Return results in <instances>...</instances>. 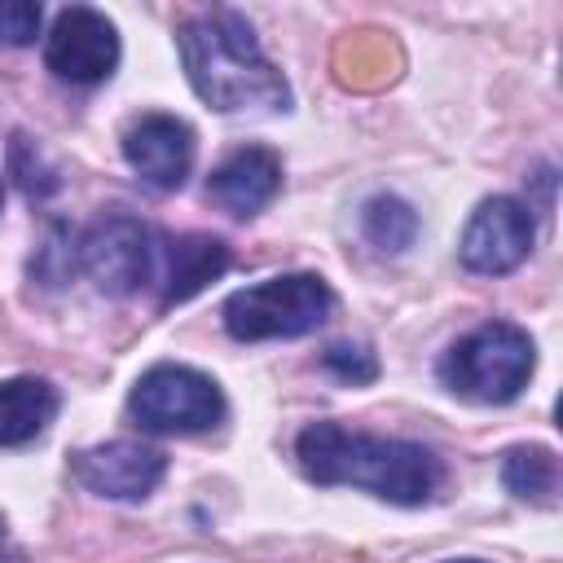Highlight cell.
Masks as SVG:
<instances>
[{"instance_id":"obj_1","label":"cell","mask_w":563,"mask_h":563,"mask_svg":"<svg viewBox=\"0 0 563 563\" xmlns=\"http://www.w3.org/2000/svg\"><path fill=\"white\" fill-rule=\"evenodd\" d=\"M295 457L317 484H352L396 506H422L444 484V462L413 440L347 431L343 422H312L295 440Z\"/></svg>"},{"instance_id":"obj_3","label":"cell","mask_w":563,"mask_h":563,"mask_svg":"<svg viewBox=\"0 0 563 563\" xmlns=\"http://www.w3.org/2000/svg\"><path fill=\"white\" fill-rule=\"evenodd\" d=\"M537 369V347L515 321H484L440 356V383L479 405L515 400Z\"/></svg>"},{"instance_id":"obj_2","label":"cell","mask_w":563,"mask_h":563,"mask_svg":"<svg viewBox=\"0 0 563 563\" xmlns=\"http://www.w3.org/2000/svg\"><path fill=\"white\" fill-rule=\"evenodd\" d=\"M176 44H180V62H185L194 92L211 110L238 114V110H286L290 106V88L282 70L264 57L251 22L238 9H211V13L189 18Z\"/></svg>"},{"instance_id":"obj_5","label":"cell","mask_w":563,"mask_h":563,"mask_svg":"<svg viewBox=\"0 0 563 563\" xmlns=\"http://www.w3.org/2000/svg\"><path fill=\"white\" fill-rule=\"evenodd\" d=\"M128 413L158 435H198L224 422V396L211 374L163 361L136 378L128 396Z\"/></svg>"},{"instance_id":"obj_8","label":"cell","mask_w":563,"mask_h":563,"mask_svg":"<svg viewBox=\"0 0 563 563\" xmlns=\"http://www.w3.org/2000/svg\"><path fill=\"white\" fill-rule=\"evenodd\" d=\"M532 216L519 198H484L466 229H462V242H457V255L471 273H484V277H497V273H515L528 251H532Z\"/></svg>"},{"instance_id":"obj_17","label":"cell","mask_w":563,"mask_h":563,"mask_svg":"<svg viewBox=\"0 0 563 563\" xmlns=\"http://www.w3.org/2000/svg\"><path fill=\"white\" fill-rule=\"evenodd\" d=\"M75 268H79V260H75V233L66 224H53L48 238H44V246H40V260L31 264V273L44 286H62Z\"/></svg>"},{"instance_id":"obj_6","label":"cell","mask_w":563,"mask_h":563,"mask_svg":"<svg viewBox=\"0 0 563 563\" xmlns=\"http://www.w3.org/2000/svg\"><path fill=\"white\" fill-rule=\"evenodd\" d=\"M75 260L79 268L97 282L106 295H132L154 282L158 268V238L128 211H110L92 220L75 238Z\"/></svg>"},{"instance_id":"obj_16","label":"cell","mask_w":563,"mask_h":563,"mask_svg":"<svg viewBox=\"0 0 563 563\" xmlns=\"http://www.w3.org/2000/svg\"><path fill=\"white\" fill-rule=\"evenodd\" d=\"M9 172H13V180L22 185L26 198H48V194L62 185L57 172L44 163L40 145L26 141V136H13V145H9Z\"/></svg>"},{"instance_id":"obj_13","label":"cell","mask_w":563,"mask_h":563,"mask_svg":"<svg viewBox=\"0 0 563 563\" xmlns=\"http://www.w3.org/2000/svg\"><path fill=\"white\" fill-rule=\"evenodd\" d=\"M57 387L48 378H4L0 383V449L35 440L57 418Z\"/></svg>"},{"instance_id":"obj_4","label":"cell","mask_w":563,"mask_h":563,"mask_svg":"<svg viewBox=\"0 0 563 563\" xmlns=\"http://www.w3.org/2000/svg\"><path fill=\"white\" fill-rule=\"evenodd\" d=\"M330 308L334 295L317 273H282L233 290L220 317L238 343H260V339H299L317 330L330 317Z\"/></svg>"},{"instance_id":"obj_9","label":"cell","mask_w":563,"mask_h":563,"mask_svg":"<svg viewBox=\"0 0 563 563\" xmlns=\"http://www.w3.org/2000/svg\"><path fill=\"white\" fill-rule=\"evenodd\" d=\"M70 471L97 497L141 501L167 475V457L141 440H110V444H92V449L70 453Z\"/></svg>"},{"instance_id":"obj_11","label":"cell","mask_w":563,"mask_h":563,"mask_svg":"<svg viewBox=\"0 0 563 563\" xmlns=\"http://www.w3.org/2000/svg\"><path fill=\"white\" fill-rule=\"evenodd\" d=\"M277 194H282V158L268 145H242L207 176V198L229 216H260Z\"/></svg>"},{"instance_id":"obj_14","label":"cell","mask_w":563,"mask_h":563,"mask_svg":"<svg viewBox=\"0 0 563 563\" xmlns=\"http://www.w3.org/2000/svg\"><path fill=\"white\" fill-rule=\"evenodd\" d=\"M501 484L532 506H554L559 493V457L541 444H515L501 457Z\"/></svg>"},{"instance_id":"obj_15","label":"cell","mask_w":563,"mask_h":563,"mask_svg":"<svg viewBox=\"0 0 563 563\" xmlns=\"http://www.w3.org/2000/svg\"><path fill=\"white\" fill-rule=\"evenodd\" d=\"M361 233H365L378 251L400 255V251H409L413 238H418V211H413L405 198H396V194H374V198L361 202Z\"/></svg>"},{"instance_id":"obj_20","label":"cell","mask_w":563,"mask_h":563,"mask_svg":"<svg viewBox=\"0 0 563 563\" xmlns=\"http://www.w3.org/2000/svg\"><path fill=\"white\" fill-rule=\"evenodd\" d=\"M0 563H9V532H4V519H0Z\"/></svg>"},{"instance_id":"obj_10","label":"cell","mask_w":563,"mask_h":563,"mask_svg":"<svg viewBox=\"0 0 563 563\" xmlns=\"http://www.w3.org/2000/svg\"><path fill=\"white\" fill-rule=\"evenodd\" d=\"M123 158L154 189H180L194 167V132L176 114H141L123 132Z\"/></svg>"},{"instance_id":"obj_18","label":"cell","mask_w":563,"mask_h":563,"mask_svg":"<svg viewBox=\"0 0 563 563\" xmlns=\"http://www.w3.org/2000/svg\"><path fill=\"white\" fill-rule=\"evenodd\" d=\"M321 365H325L334 378L352 383V387L378 378V356H374L365 343H330L325 356H321Z\"/></svg>"},{"instance_id":"obj_19","label":"cell","mask_w":563,"mask_h":563,"mask_svg":"<svg viewBox=\"0 0 563 563\" xmlns=\"http://www.w3.org/2000/svg\"><path fill=\"white\" fill-rule=\"evenodd\" d=\"M44 9L35 0H0V48H22L35 40Z\"/></svg>"},{"instance_id":"obj_21","label":"cell","mask_w":563,"mask_h":563,"mask_svg":"<svg viewBox=\"0 0 563 563\" xmlns=\"http://www.w3.org/2000/svg\"><path fill=\"white\" fill-rule=\"evenodd\" d=\"M449 563H479V559H449Z\"/></svg>"},{"instance_id":"obj_12","label":"cell","mask_w":563,"mask_h":563,"mask_svg":"<svg viewBox=\"0 0 563 563\" xmlns=\"http://www.w3.org/2000/svg\"><path fill=\"white\" fill-rule=\"evenodd\" d=\"M224 268H229V246L220 238L189 233V238L158 242L154 282H163V303H180V299L198 295L207 282H216Z\"/></svg>"},{"instance_id":"obj_7","label":"cell","mask_w":563,"mask_h":563,"mask_svg":"<svg viewBox=\"0 0 563 563\" xmlns=\"http://www.w3.org/2000/svg\"><path fill=\"white\" fill-rule=\"evenodd\" d=\"M44 62L57 79L70 84H101L119 66V35L114 22L88 4H70L53 18V31L44 40Z\"/></svg>"}]
</instances>
